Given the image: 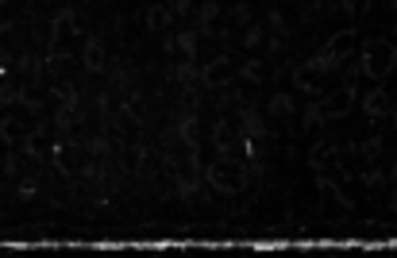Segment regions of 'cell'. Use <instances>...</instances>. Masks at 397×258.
<instances>
[{"mask_svg":"<svg viewBox=\"0 0 397 258\" xmlns=\"http://www.w3.org/2000/svg\"><path fill=\"white\" fill-rule=\"evenodd\" d=\"M266 112H270L274 120H286V116H293V112H297V104H293L290 92H274L270 104H266Z\"/></svg>","mask_w":397,"mask_h":258,"instance_id":"cell-21","label":"cell"},{"mask_svg":"<svg viewBox=\"0 0 397 258\" xmlns=\"http://www.w3.org/2000/svg\"><path fill=\"white\" fill-rule=\"evenodd\" d=\"M309 166H313V174L332 170L336 166V147H332V143H316V147L309 150Z\"/></svg>","mask_w":397,"mask_h":258,"instance_id":"cell-18","label":"cell"},{"mask_svg":"<svg viewBox=\"0 0 397 258\" xmlns=\"http://www.w3.org/2000/svg\"><path fill=\"white\" fill-rule=\"evenodd\" d=\"M0 166H4V174H8V177H16V174H20V162H16V154H4V159H0Z\"/></svg>","mask_w":397,"mask_h":258,"instance_id":"cell-28","label":"cell"},{"mask_svg":"<svg viewBox=\"0 0 397 258\" xmlns=\"http://www.w3.org/2000/svg\"><path fill=\"white\" fill-rule=\"evenodd\" d=\"M66 35H81V31H77V12H74V8H59L54 16H50V42H47V54H50V50H59V42L66 39Z\"/></svg>","mask_w":397,"mask_h":258,"instance_id":"cell-11","label":"cell"},{"mask_svg":"<svg viewBox=\"0 0 397 258\" xmlns=\"http://www.w3.org/2000/svg\"><path fill=\"white\" fill-rule=\"evenodd\" d=\"M359 182H363V185H371V189H382V185H386L389 177H386V170H378V166H374V170H366V174L359 177Z\"/></svg>","mask_w":397,"mask_h":258,"instance_id":"cell-25","label":"cell"},{"mask_svg":"<svg viewBox=\"0 0 397 258\" xmlns=\"http://www.w3.org/2000/svg\"><path fill=\"white\" fill-rule=\"evenodd\" d=\"M359 108H363V116L371 120V124H378V127H397V108L389 104V92L382 89H371L363 100H359Z\"/></svg>","mask_w":397,"mask_h":258,"instance_id":"cell-7","label":"cell"},{"mask_svg":"<svg viewBox=\"0 0 397 258\" xmlns=\"http://www.w3.org/2000/svg\"><path fill=\"white\" fill-rule=\"evenodd\" d=\"M4 4H8V0H0V8H4Z\"/></svg>","mask_w":397,"mask_h":258,"instance_id":"cell-30","label":"cell"},{"mask_svg":"<svg viewBox=\"0 0 397 258\" xmlns=\"http://www.w3.org/2000/svg\"><path fill=\"white\" fill-rule=\"evenodd\" d=\"M197 42H201V35L197 31H178V35H166V54H182V62H193L197 66Z\"/></svg>","mask_w":397,"mask_h":258,"instance_id":"cell-12","label":"cell"},{"mask_svg":"<svg viewBox=\"0 0 397 258\" xmlns=\"http://www.w3.org/2000/svg\"><path fill=\"white\" fill-rule=\"evenodd\" d=\"M24 120L16 116V112H8V116L0 120V143H4V147H20V139H24Z\"/></svg>","mask_w":397,"mask_h":258,"instance_id":"cell-17","label":"cell"},{"mask_svg":"<svg viewBox=\"0 0 397 258\" xmlns=\"http://www.w3.org/2000/svg\"><path fill=\"white\" fill-rule=\"evenodd\" d=\"M263 39H266V27L263 24H247V27H243V47H247V50H255Z\"/></svg>","mask_w":397,"mask_h":258,"instance_id":"cell-24","label":"cell"},{"mask_svg":"<svg viewBox=\"0 0 397 258\" xmlns=\"http://www.w3.org/2000/svg\"><path fill=\"white\" fill-rule=\"evenodd\" d=\"M355 50H359V35L348 27V31H336V35H332V39L324 42V47L316 50L309 62H313V66L320 70L324 77H328V74H336V70H343V62H351V54H355Z\"/></svg>","mask_w":397,"mask_h":258,"instance_id":"cell-3","label":"cell"},{"mask_svg":"<svg viewBox=\"0 0 397 258\" xmlns=\"http://www.w3.org/2000/svg\"><path fill=\"white\" fill-rule=\"evenodd\" d=\"M120 112H124L132 124H143V120H147V104H143V97H139L135 89L124 92V104H120Z\"/></svg>","mask_w":397,"mask_h":258,"instance_id":"cell-19","label":"cell"},{"mask_svg":"<svg viewBox=\"0 0 397 258\" xmlns=\"http://www.w3.org/2000/svg\"><path fill=\"white\" fill-rule=\"evenodd\" d=\"M339 8H343V16H359V4H355V0H343Z\"/></svg>","mask_w":397,"mask_h":258,"instance_id":"cell-29","label":"cell"},{"mask_svg":"<svg viewBox=\"0 0 397 258\" xmlns=\"http://www.w3.org/2000/svg\"><path fill=\"white\" fill-rule=\"evenodd\" d=\"M235 70L240 66H235L228 54H216L205 66H197V85L208 92H220V89H228V85H235Z\"/></svg>","mask_w":397,"mask_h":258,"instance_id":"cell-6","label":"cell"},{"mask_svg":"<svg viewBox=\"0 0 397 258\" xmlns=\"http://www.w3.org/2000/svg\"><path fill=\"white\" fill-rule=\"evenodd\" d=\"M143 19H147V31L162 35V31H170V24H174V12L166 8V4H147Z\"/></svg>","mask_w":397,"mask_h":258,"instance_id":"cell-16","label":"cell"},{"mask_svg":"<svg viewBox=\"0 0 397 258\" xmlns=\"http://www.w3.org/2000/svg\"><path fill=\"white\" fill-rule=\"evenodd\" d=\"M197 35H205V39H224V8L216 4V0H205L197 12Z\"/></svg>","mask_w":397,"mask_h":258,"instance_id":"cell-9","label":"cell"},{"mask_svg":"<svg viewBox=\"0 0 397 258\" xmlns=\"http://www.w3.org/2000/svg\"><path fill=\"white\" fill-rule=\"evenodd\" d=\"M290 81H293V89L305 92V97H320L324 92V74L313 62H297V66L290 70Z\"/></svg>","mask_w":397,"mask_h":258,"instance_id":"cell-8","label":"cell"},{"mask_svg":"<svg viewBox=\"0 0 397 258\" xmlns=\"http://www.w3.org/2000/svg\"><path fill=\"white\" fill-rule=\"evenodd\" d=\"M235 77H243V81H251V85H263L266 81V58H247L235 70Z\"/></svg>","mask_w":397,"mask_h":258,"instance_id":"cell-20","label":"cell"},{"mask_svg":"<svg viewBox=\"0 0 397 258\" xmlns=\"http://www.w3.org/2000/svg\"><path fill=\"white\" fill-rule=\"evenodd\" d=\"M212 147H216V154H235L240 150V127L228 116H220L212 124Z\"/></svg>","mask_w":397,"mask_h":258,"instance_id":"cell-13","label":"cell"},{"mask_svg":"<svg viewBox=\"0 0 397 258\" xmlns=\"http://www.w3.org/2000/svg\"><path fill=\"white\" fill-rule=\"evenodd\" d=\"M397 70V42L389 39H366L363 42V58H359V74L371 77V81H386Z\"/></svg>","mask_w":397,"mask_h":258,"instance_id":"cell-2","label":"cell"},{"mask_svg":"<svg viewBox=\"0 0 397 258\" xmlns=\"http://www.w3.org/2000/svg\"><path fill=\"white\" fill-rule=\"evenodd\" d=\"M81 66L89 70V74H104V70H108V47H104V39H100V35L85 39V47H81Z\"/></svg>","mask_w":397,"mask_h":258,"instance_id":"cell-14","label":"cell"},{"mask_svg":"<svg viewBox=\"0 0 397 258\" xmlns=\"http://www.w3.org/2000/svg\"><path fill=\"white\" fill-rule=\"evenodd\" d=\"M16 89H20V85H0V104H4V108L16 104Z\"/></svg>","mask_w":397,"mask_h":258,"instance_id":"cell-27","label":"cell"},{"mask_svg":"<svg viewBox=\"0 0 397 258\" xmlns=\"http://www.w3.org/2000/svg\"><path fill=\"white\" fill-rule=\"evenodd\" d=\"M50 162H54V170H59L62 177H70V182H77L85 170V143L81 139H59L50 143Z\"/></svg>","mask_w":397,"mask_h":258,"instance_id":"cell-5","label":"cell"},{"mask_svg":"<svg viewBox=\"0 0 397 258\" xmlns=\"http://www.w3.org/2000/svg\"><path fill=\"white\" fill-rule=\"evenodd\" d=\"M235 120H240V135H255V139H266V120H263V112L258 108H247V104H240V112H235Z\"/></svg>","mask_w":397,"mask_h":258,"instance_id":"cell-15","label":"cell"},{"mask_svg":"<svg viewBox=\"0 0 397 258\" xmlns=\"http://www.w3.org/2000/svg\"><path fill=\"white\" fill-rule=\"evenodd\" d=\"M355 100H359V92H355V81H339V89H332L328 97H313V108H316V116H320V124H332V120H343L351 108H355Z\"/></svg>","mask_w":397,"mask_h":258,"instance_id":"cell-4","label":"cell"},{"mask_svg":"<svg viewBox=\"0 0 397 258\" xmlns=\"http://www.w3.org/2000/svg\"><path fill=\"white\" fill-rule=\"evenodd\" d=\"M20 154H24L27 162H47V154H50V147H47V127H42V124L27 127L24 139H20Z\"/></svg>","mask_w":397,"mask_h":258,"instance_id":"cell-10","label":"cell"},{"mask_svg":"<svg viewBox=\"0 0 397 258\" xmlns=\"http://www.w3.org/2000/svg\"><path fill=\"white\" fill-rule=\"evenodd\" d=\"M201 182H208L220 197H235V193H243L251 185V166L243 159H235V154H216L208 162V170L201 174Z\"/></svg>","mask_w":397,"mask_h":258,"instance_id":"cell-1","label":"cell"},{"mask_svg":"<svg viewBox=\"0 0 397 258\" xmlns=\"http://www.w3.org/2000/svg\"><path fill=\"white\" fill-rule=\"evenodd\" d=\"M31 197H39V177H20L16 182V200H31Z\"/></svg>","mask_w":397,"mask_h":258,"instance_id":"cell-23","label":"cell"},{"mask_svg":"<svg viewBox=\"0 0 397 258\" xmlns=\"http://www.w3.org/2000/svg\"><path fill=\"white\" fill-rule=\"evenodd\" d=\"M228 19H232V24H243V27H247V24H251V8H247V4H235V8L228 12Z\"/></svg>","mask_w":397,"mask_h":258,"instance_id":"cell-26","label":"cell"},{"mask_svg":"<svg viewBox=\"0 0 397 258\" xmlns=\"http://www.w3.org/2000/svg\"><path fill=\"white\" fill-rule=\"evenodd\" d=\"M386 150V143H382V135H371V139H363V143H355V154H363L366 162H374Z\"/></svg>","mask_w":397,"mask_h":258,"instance_id":"cell-22","label":"cell"}]
</instances>
